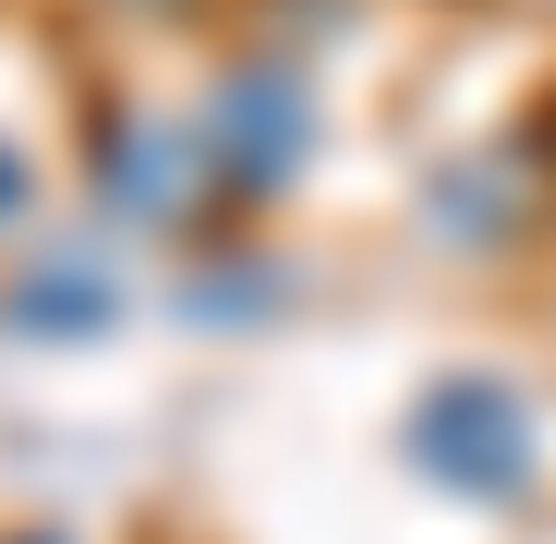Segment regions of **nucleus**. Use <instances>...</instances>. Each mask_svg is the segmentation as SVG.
I'll list each match as a JSON object with an SVG mask.
<instances>
[{
	"instance_id": "obj_1",
	"label": "nucleus",
	"mask_w": 556,
	"mask_h": 544,
	"mask_svg": "<svg viewBox=\"0 0 556 544\" xmlns=\"http://www.w3.org/2000/svg\"><path fill=\"white\" fill-rule=\"evenodd\" d=\"M424 447H435V472H447V484L508 496V484H520V460H532V423H520V400H508V388L459 376V388H435V400H424Z\"/></svg>"
}]
</instances>
